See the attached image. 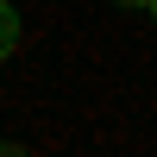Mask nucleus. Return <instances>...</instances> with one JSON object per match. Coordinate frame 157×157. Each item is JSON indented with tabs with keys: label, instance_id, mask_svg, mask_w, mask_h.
<instances>
[{
	"label": "nucleus",
	"instance_id": "1",
	"mask_svg": "<svg viewBox=\"0 0 157 157\" xmlns=\"http://www.w3.org/2000/svg\"><path fill=\"white\" fill-rule=\"evenodd\" d=\"M19 38H25V25H19V13H13V0H0V63L19 50Z\"/></svg>",
	"mask_w": 157,
	"mask_h": 157
},
{
	"label": "nucleus",
	"instance_id": "2",
	"mask_svg": "<svg viewBox=\"0 0 157 157\" xmlns=\"http://www.w3.org/2000/svg\"><path fill=\"white\" fill-rule=\"evenodd\" d=\"M0 157H32L25 145H6V138H0Z\"/></svg>",
	"mask_w": 157,
	"mask_h": 157
},
{
	"label": "nucleus",
	"instance_id": "3",
	"mask_svg": "<svg viewBox=\"0 0 157 157\" xmlns=\"http://www.w3.org/2000/svg\"><path fill=\"white\" fill-rule=\"evenodd\" d=\"M113 6H126V13H145V6H151V0H113Z\"/></svg>",
	"mask_w": 157,
	"mask_h": 157
},
{
	"label": "nucleus",
	"instance_id": "4",
	"mask_svg": "<svg viewBox=\"0 0 157 157\" xmlns=\"http://www.w3.org/2000/svg\"><path fill=\"white\" fill-rule=\"evenodd\" d=\"M145 13H151V19H157V0H151V6H145Z\"/></svg>",
	"mask_w": 157,
	"mask_h": 157
}]
</instances>
